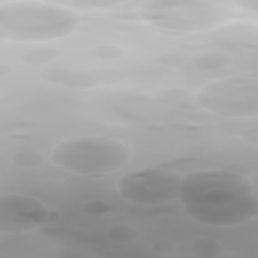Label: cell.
<instances>
[{"mask_svg":"<svg viewBox=\"0 0 258 258\" xmlns=\"http://www.w3.org/2000/svg\"><path fill=\"white\" fill-rule=\"evenodd\" d=\"M182 176L164 168H143L123 175L117 184L120 197L132 204L160 206L177 201Z\"/></svg>","mask_w":258,"mask_h":258,"instance_id":"8992f818","label":"cell"},{"mask_svg":"<svg viewBox=\"0 0 258 258\" xmlns=\"http://www.w3.org/2000/svg\"><path fill=\"white\" fill-rule=\"evenodd\" d=\"M206 111L228 118H249L258 112L257 79L235 76L209 82L198 93Z\"/></svg>","mask_w":258,"mask_h":258,"instance_id":"5b68a950","label":"cell"},{"mask_svg":"<svg viewBox=\"0 0 258 258\" xmlns=\"http://www.w3.org/2000/svg\"><path fill=\"white\" fill-rule=\"evenodd\" d=\"M79 15L62 4L38 0H8L0 5V37L13 42H43L73 33Z\"/></svg>","mask_w":258,"mask_h":258,"instance_id":"7a4b0ae2","label":"cell"},{"mask_svg":"<svg viewBox=\"0 0 258 258\" xmlns=\"http://www.w3.org/2000/svg\"><path fill=\"white\" fill-rule=\"evenodd\" d=\"M122 141L106 136H79L58 143L51 153L60 169L80 176H102L119 171L130 160Z\"/></svg>","mask_w":258,"mask_h":258,"instance_id":"3957f363","label":"cell"},{"mask_svg":"<svg viewBox=\"0 0 258 258\" xmlns=\"http://www.w3.org/2000/svg\"><path fill=\"white\" fill-rule=\"evenodd\" d=\"M177 201L189 219L211 227L246 224L258 210L250 180L227 169H202L182 176Z\"/></svg>","mask_w":258,"mask_h":258,"instance_id":"6da1fadb","label":"cell"},{"mask_svg":"<svg viewBox=\"0 0 258 258\" xmlns=\"http://www.w3.org/2000/svg\"><path fill=\"white\" fill-rule=\"evenodd\" d=\"M140 8L142 16L155 26L199 31L221 23L232 7L222 1H149Z\"/></svg>","mask_w":258,"mask_h":258,"instance_id":"277c9868","label":"cell"},{"mask_svg":"<svg viewBox=\"0 0 258 258\" xmlns=\"http://www.w3.org/2000/svg\"><path fill=\"white\" fill-rule=\"evenodd\" d=\"M51 211L39 200L21 194H6L0 198V232L23 234L47 224Z\"/></svg>","mask_w":258,"mask_h":258,"instance_id":"52a82bcc","label":"cell"}]
</instances>
